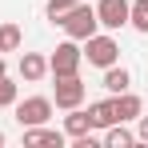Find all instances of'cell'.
<instances>
[{"label":"cell","mask_w":148,"mask_h":148,"mask_svg":"<svg viewBox=\"0 0 148 148\" xmlns=\"http://www.w3.org/2000/svg\"><path fill=\"white\" fill-rule=\"evenodd\" d=\"M60 28H64V32L72 36V40H80V44H84V40H88L92 32H100V20H96V8H88L84 0H76L72 8L64 12V20H60Z\"/></svg>","instance_id":"1"},{"label":"cell","mask_w":148,"mask_h":148,"mask_svg":"<svg viewBox=\"0 0 148 148\" xmlns=\"http://www.w3.org/2000/svg\"><path fill=\"white\" fill-rule=\"evenodd\" d=\"M80 64H84V52H80V40H72V36L64 44H56V52L48 56V72L52 76H76Z\"/></svg>","instance_id":"2"},{"label":"cell","mask_w":148,"mask_h":148,"mask_svg":"<svg viewBox=\"0 0 148 148\" xmlns=\"http://www.w3.org/2000/svg\"><path fill=\"white\" fill-rule=\"evenodd\" d=\"M84 60L96 64V68H112V64L120 60V44H116L112 36H104V32H92V36L84 40Z\"/></svg>","instance_id":"3"},{"label":"cell","mask_w":148,"mask_h":148,"mask_svg":"<svg viewBox=\"0 0 148 148\" xmlns=\"http://www.w3.org/2000/svg\"><path fill=\"white\" fill-rule=\"evenodd\" d=\"M84 96H88V88H84V80H80V72L76 76H56V92H52V104L56 108H80L84 104Z\"/></svg>","instance_id":"4"},{"label":"cell","mask_w":148,"mask_h":148,"mask_svg":"<svg viewBox=\"0 0 148 148\" xmlns=\"http://www.w3.org/2000/svg\"><path fill=\"white\" fill-rule=\"evenodd\" d=\"M16 120L20 128H32V124H48L52 116V96H28V100H16Z\"/></svg>","instance_id":"5"},{"label":"cell","mask_w":148,"mask_h":148,"mask_svg":"<svg viewBox=\"0 0 148 148\" xmlns=\"http://www.w3.org/2000/svg\"><path fill=\"white\" fill-rule=\"evenodd\" d=\"M96 20H100V28H108V32L124 28L128 24V0H100L96 4Z\"/></svg>","instance_id":"6"},{"label":"cell","mask_w":148,"mask_h":148,"mask_svg":"<svg viewBox=\"0 0 148 148\" xmlns=\"http://www.w3.org/2000/svg\"><path fill=\"white\" fill-rule=\"evenodd\" d=\"M64 148V132H56V128H44V124H32V128H24V148Z\"/></svg>","instance_id":"7"},{"label":"cell","mask_w":148,"mask_h":148,"mask_svg":"<svg viewBox=\"0 0 148 148\" xmlns=\"http://www.w3.org/2000/svg\"><path fill=\"white\" fill-rule=\"evenodd\" d=\"M20 76H24L28 84L44 80V76H48V56H40V52H24V56H20Z\"/></svg>","instance_id":"8"},{"label":"cell","mask_w":148,"mask_h":148,"mask_svg":"<svg viewBox=\"0 0 148 148\" xmlns=\"http://www.w3.org/2000/svg\"><path fill=\"white\" fill-rule=\"evenodd\" d=\"M112 104H116V120H120V124L136 120V116L144 112V104H140V96H136V92H116V96H112Z\"/></svg>","instance_id":"9"},{"label":"cell","mask_w":148,"mask_h":148,"mask_svg":"<svg viewBox=\"0 0 148 148\" xmlns=\"http://www.w3.org/2000/svg\"><path fill=\"white\" fill-rule=\"evenodd\" d=\"M92 132V116L84 112V108H68V116H64V136H88Z\"/></svg>","instance_id":"10"},{"label":"cell","mask_w":148,"mask_h":148,"mask_svg":"<svg viewBox=\"0 0 148 148\" xmlns=\"http://www.w3.org/2000/svg\"><path fill=\"white\" fill-rule=\"evenodd\" d=\"M88 116H92V128H108V124H116V104H112V96L88 104Z\"/></svg>","instance_id":"11"},{"label":"cell","mask_w":148,"mask_h":148,"mask_svg":"<svg viewBox=\"0 0 148 148\" xmlns=\"http://www.w3.org/2000/svg\"><path fill=\"white\" fill-rule=\"evenodd\" d=\"M132 144H136V132H128L120 120L104 128V148H132Z\"/></svg>","instance_id":"12"},{"label":"cell","mask_w":148,"mask_h":148,"mask_svg":"<svg viewBox=\"0 0 148 148\" xmlns=\"http://www.w3.org/2000/svg\"><path fill=\"white\" fill-rule=\"evenodd\" d=\"M128 84H132V72H128V68H116V64L104 68V88H108L112 96H116V92H128Z\"/></svg>","instance_id":"13"},{"label":"cell","mask_w":148,"mask_h":148,"mask_svg":"<svg viewBox=\"0 0 148 148\" xmlns=\"http://www.w3.org/2000/svg\"><path fill=\"white\" fill-rule=\"evenodd\" d=\"M128 24L136 32H148V0H132L128 4Z\"/></svg>","instance_id":"14"},{"label":"cell","mask_w":148,"mask_h":148,"mask_svg":"<svg viewBox=\"0 0 148 148\" xmlns=\"http://www.w3.org/2000/svg\"><path fill=\"white\" fill-rule=\"evenodd\" d=\"M16 48H20V28L0 24V52H16Z\"/></svg>","instance_id":"15"},{"label":"cell","mask_w":148,"mask_h":148,"mask_svg":"<svg viewBox=\"0 0 148 148\" xmlns=\"http://www.w3.org/2000/svg\"><path fill=\"white\" fill-rule=\"evenodd\" d=\"M16 100H20V88H16L8 76H0V108H12Z\"/></svg>","instance_id":"16"},{"label":"cell","mask_w":148,"mask_h":148,"mask_svg":"<svg viewBox=\"0 0 148 148\" xmlns=\"http://www.w3.org/2000/svg\"><path fill=\"white\" fill-rule=\"evenodd\" d=\"M72 4H76V0H48V8H44V16H48L52 24H60V20H64V12H68Z\"/></svg>","instance_id":"17"},{"label":"cell","mask_w":148,"mask_h":148,"mask_svg":"<svg viewBox=\"0 0 148 148\" xmlns=\"http://www.w3.org/2000/svg\"><path fill=\"white\" fill-rule=\"evenodd\" d=\"M136 120H140V128H136V144H148V116L140 112Z\"/></svg>","instance_id":"18"},{"label":"cell","mask_w":148,"mask_h":148,"mask_svg":"<svg viewBox=\"0 0 148 148\" xmlns=\"http://www.w3.org/2000/svg\"><path fill=\"white\" fill-rule=\"evenodd\" d=\"M0 76H8V64H4V56H0Z\"/></svg>","instance_id":"19"},{"label":"cell","mask_w":148,"mask_h":148,"mask_svg":"<svg viewBox=\"0 0 148 148\" xmlns=\"http://www.w3.org/2000/svg\"><path fill=\"white\" fill-rule=\"evenodd\" d=\"M0 144H4V132H0Z\"/></svg>","instance_id":"20"}]
</instances>
